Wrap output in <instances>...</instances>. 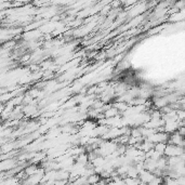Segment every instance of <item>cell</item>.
<instances>
[{"label":"cell","instance_id":"5b68a950","mask_svg":"<svg viewBox=\"0 0 185 185\" xmlns=\"http://www.w3.org/2000/svg\"><path fill=\"white\" fill-rule=\"evenodd\" d=\"M166 148H167V144L166 143H157L155 144V151L158 152L159 154H161L162 156H165V152H166Z\"/></svg>","mask_w":185,"mask_h":185},{"label":"cell","instance_id":"7a4b0ae2","mask_svg":"<svg viewBox=\"0 0 185 185\" xmlns=\"http://www.w3.org/2000/svg\"><path fill=\"white\" fill-rule=\"evenodd\" d=\"M17 166H19V160L16 161L15 159L13 158L5 159V160H2V162H1V170H2V172L10 171V170L16 168Z\"/></svg>","mask_w":185,"mask_h":185},{"label":"cell","instance_id":"3957f363","mask_svg":"<svg viewBox=\"0 0 185 185\" xmlns=\"http://www.w3.org/2000/svg\"><path fill=\"white\" fill-rule=\"evenodd\" d=\"M155 174H154L153 172H149L147 170H143L142 172H140V174H139V180L141 181V183H144V184H149L152 181L155 179Z\"/></svg>","mask_w":185,"mask_h":185},{"label":"cell","instance_id":"277c9868","mask_svg":"<svg viewBox=\"0 0 185 185\" xmlns=\"http://www.w3.org/2000/svg\"><path fill=\"white\" fill-rule=\"evenodd\" d=\"M101 182V175L98 173H93L87 177V183L89 185H95Z\"/></svg>","mask_w":185,"mask_h":185},{"label":"cell","instance_id":"6da1fadb","mask_svg":"<svg viewBox=\"0 0 185 185\" xmlns=\"http://www.w3.org/2000/svg\"><path fill=\"white\" fill-rule=\"evenodd\" d=\"M185 154V148L181 147V146H175V145H167L166 152H165V156L167 158L170 157H181Z\"/></svg>","mask_w":185,"mask_h":185}]
</instances>
